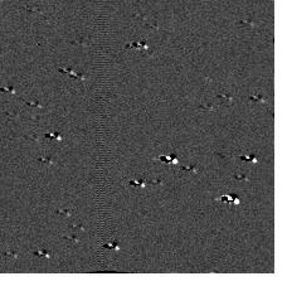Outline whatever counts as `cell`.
<instances>
[{
	"label": "cell",
	"mask_w": 287,
	"mask_h": 286,
	"mask_svg": "<svg viewBox=\"0 0 287 286\" xmlns=\"http://www.w3.org/2000/svg\"><path fill=\"white\" fill-rule=\"evenodd\" d=\"M159 160L164 161V163H166V164H178V163H179V161H178V159L175 158V156H173V158H169V156H160V158H159Z\"/></svg>",
	"instance_id": "obj_3"
},
{
	"label": "cell",
	"mask_w": 287,
	"mask_h": 286,
	"mask_svg": "<svg viewBox=\"0 0 287 286\" xmlns=\"http://www.w3.org/2000/svg\"><path fill=\"white\" fill-rule=\"evenodd\" d=\"M239 160H247V161H251V163H258L257 161V158L254 156V155H252V156H241L239 158Z\"/></svg>",
	"instance_id": "obj_7"
},
{
	"label": "cell",
	"mask_w": 287,
	"mask_h": 286,
	"mask_svg": "<svg viewBox=\"0 0 287 286\" xmlns=\"http://www.w3.org/2000/svg\"><path fill=\"white\" fill-rule=\"evenodd\" d=\"M200 165H198V164H193V165H190V166H181L180 168V171H186V173H193V174H196V173H199L200 171Z\"/></svg>",
	"instance_id": "obj_1"
},
{
	"label": "cell",
	"mask_w": 287,
	"mask_h": 286,
	"mask_svg": "<svg viewBox=\"0 0 287 286\" xmlns=\"http://www.w3.org/2000/svg\"><path fill=\"white\" fill-rule=\"evenodd\" d=\"M233 179L239 180V182H248V175L247 174H233Z\"/></svg>",
	"instance_id": "obj_5"
},
{
	"label": "cell",
	"mask_w": 287,
	"mask_h": 286,
	"mask_svg": "<svg viewBox=\"0 0 287 286\" xmlns=\"http://www.w3.org/2000/svg\"><path fill=\"white\" fill-rule=\"evenodd\" d=\"M105 248H108V250H112V251H117V250H120V246H119V242H112V243H110V244H105Z\"/></svg>",
	"instance_id": "obj_6"
},
{
	"label": "cell",
	"mask_w": 287,
	"mask_h": 286,
	"mask_svg": "<svg viewBox=\"0 0 287 286\" xmlns=\"http://www.w3.org/2000/svg\"><path fill=\"white\" fill-rule=\"evenodd\" d=\"M148 183H150V184H161L162 182L160 179H154V180H150V179H148Z\"/></svg>",
	"instance_id": "obj_8"
},
{
	"label": "cell",
	"mask_w": 287,
	"mask_h": 286,
	"mask_svg": "<svg viewBox=\"0 0 287 286\" xmlns=\"http://www.w3.org/2000/svg\"><path fill=\"white\" fill-rule=\"evenodd\" d=\"M148 183V179L145 180H129V184L130 185H135V187H140V188H144Z\"/></svg>",
	"instance_id": "obj_4"
},
{
	"label": "cell",
	"mask_w": 287,
	"mask_h": 286,
	"mask_svg": "<svg viewBox=\"0 0 287 286\" xmlns=\"http://www.w3.org/2000/svg\"><path fill=\"white\" fill-rule=\"evenodd\" d=\"M215 201H221V202H225V203H233V204H239V199L235 198L233 195H223L221 198H217Z\"/></svg>",
	"instance_id": "obj_2"
}]
</instances>
